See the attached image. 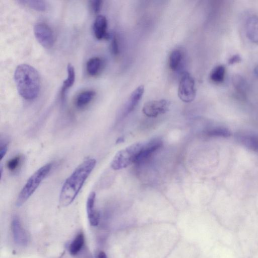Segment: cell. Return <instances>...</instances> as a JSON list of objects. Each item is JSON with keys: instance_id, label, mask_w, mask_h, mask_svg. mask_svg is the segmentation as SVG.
Listing matches in <instances>:
<instances>
[{"instance_id": "8", "label": "cell", "mask_w": 258, "mask_h": 258, "mask_svg": "<svg viewBox=\"0 0 258 258\" xmlns=\"http://www.w3.org/2000/svg\"><path fill=\"white\" fill-rule=\"evenodd\" d=\"M162 146V142L159 139H154L143 147L138 155L136 163H139L148 159L154 152L158 150Z\"/></svg>"}, {"instance_id": "15", "label": "cell", "mask_w": 258, "mask_h": 258, "mask_svg": "<svg viewBox=\"0 0 258 258\" xmlns=\"http://www.w3.org/2000/svg\"><path fill=\"white\" fill-rule=\"evenodd\" d=\"M102 64L101 59L98 57H94L90 58L86 64L87 73L92 76L97 75L100 72Z\"/></svg>"}, {"instance_id": "11", "label": "cell", "mask_w": 258, "mask_h": 258, "mask_svg": "<svg viewBox=\"0 0 258 258\" xmlns=\"http://www.w3.org/2000/svg\"><path fill=\"white\" fill-rule=\"evenodd\" d=\"M12 229L15 241L20 245H26L28 242L27 236L17 218L13 219Z\"/></svg>"}, {"instance_id": "25", "label": "cell", "mask_w": 258, "mask_h": 258, "mask_svg": "<svg viewBox=\"0 0 258 258\" xmlns=\"http://www.w3.org/2000/svg\"><path fill=\"white\" fill-rule=\"evenodd\" d=\"M8 150V146L7 144L1 143L0 147V156L1 160H2L3 157L5 156Z\"/></svg>"}, {"instance_id": "9", "label": "cell", "mask_w": 258, "mask_h": 258, "mask_svg": "<svg viewBox=\"0 0 258 258\" xmlns=\"http://www.w3.org/2000/svg\"><path fill=\"white\" fill-rule=\"evenodd\" d=\"M107 21L103 15H98L95 18L93 24V32L96 38L98 40L107 39L109 35L107 32Z\"/></svg>"}, {"instance_id": "20", "label": "cell", "mask_w": 258, "mask_h": 258, "mask_svg": "<svg viewBox=\"0 0 258 258\" xmlns=\"http://www.w3.org/2000/svg\"><path fill=\"white\" fill-rule=\"evenodd\" d=\"M19 2L38 11H44L47 8L45 2L41 0L20 1Z\"/></svg>"}, {"instance_id": "10", "label": "cell", "mask_w": 258, "mask_h": 258, "mask_svg": "<svg viewBox=\"0 0 258 258\" xmlns=\"http://www.w3.org/2000/svg\"><path fill=\"white\" fill-rule=\"evenodd\" d=\"M96 194L92 191L89 195L86 203L88 218L91 226L98 225L99 222V214L95 208Z\"/></svg>"}, {"instance_id": "26", "label": "cell", "mask_w": 258, "mask_h": 258, "mask_svg": "<svg viewBox=\"0 0 258 258\" xmlns=\"http://www.w3.org/2000/svg\"><path fill=\"white\" fill-rule=\"evenodd\" d=\"M98 258H107V257L104 252L100 251L98 254Z\"/></svg>"}, {"instance_id": "12", "label": "cell", "mask_w": 258, "mask_h": 258, "mask_svg": "<svg viewBox=\"0 0 258 258\" xmlns=\"http://www.w3.org/2000/svg\"><path fill=\"white\" fill-rule=\"evenodd\" d=\"M144 92V87L141 85L138 87L131 94L127 102L125 113L127 114L131 112L138 104Z\"/></svg>"}, {"instance_id": "22", "label": "cell", "mask_w": 258, "mask_h": 258, "mask_svg": "<svg viewBox=\"0 0 258 258\" xmlns=\"http://www.w3.org/2000/svg\"><path fill=\"white\" fill-rule=\"evenodd\" d=\"M22 162V156L17 155L10 159L7 163L8 169L12 171H16L20 166Z\"/></svg>"}, {"instance_id": "2", "label": "cell", "mask_w": 258, "mask_h": 258, "mask_svg": "<svg viewBox=\"0 0 258 258\" xmlns=\"http://www.w3.org/2000/svg\"><path fill=\"white\" fill-rule=\"evenodd\" d=\"M14 80L20 95L26 100L37 97L40 87V77L32 66L23 63L17 66L14 72Z\"/></svg>"}, {"instance_id": "21", "label": "cell", "mask_w": 258, "mask_h": 258, "mask_svg": "<svg viewBox=\"0 0 258 258\" xmlns=\"http://www.w3.org/2000/svg\"><path fill=\"white\" fill-rule=\"evenodd\" d=\"M207 135L211 137H228L230 136L229 131L224 127H216L210 130L207 132Z\"/></svg>"}, {"instance_id": "1", "label": "cell", "mask_w": 258, "mask_h": 258, "mask_svg": "<svg viewBox=\"0 0 258 258\" xmlns=\"http://www.w3.org/2000/svg\"><path fill=\"white\" fill-rule=\"evenodd\" d=\"M96 163L94 158L86 159L67 178L59 194V203L61 206H68L74 201Z\"/></svg>"}, {"instance_id": "7", "label": "cell", "mask_w": 258, "mask_h": 258, "mask_svg": "<svg viewBox=\"0 0 258 258\" xmlns=\"http://www.w3.org/2000/svg\"><path fill=\"white\" fill-rule=\"evenodd\" d=\"M169 104V101L165 99L150 101L144 104L143 112L148 117H156L166 112Z\"/></svg>"}, {"instance_id": "18", "label": "cell", "mask_w": 258, "mask_h": 258, "mask_svg": "<svg viewBox=\"0 0 258 258\" xmlns=\"http://www.w3.org/2000/svg\"><path fill=\"white\" fill-rule=\"evenodd\" d=\"M84 243V236L82 233L78 234L69 246V251L73 255H76L82 249Z\"/></svg>"}, {"instance_id": "4", "label": "cell", "mask_w": 258, "mask_h": 258, "mask_svg": "<svg viewBox=\"0 0 258 258\" xmlns=\"http://www.w3.org/2000/svg\"><path fill=\"white\" fill-rule=\"evenodd\" d=\"M143 146L142 143H135L119 151L111 162V168L115 170H118L124 168L132 163H136Z\"/></svg>"}, {"instance_id": "24", "label": "cell", "mask_w": 258, "mask_h": 258, "mask_svg": "<svg viewBox=\"0 0 258 258\" xmlns=\"http://www.w3.org/2000/svg\"><path fill=\"white\" fill-rule=\"evenodd\" d=\"M90 8L94 13H98L101 8L102 1L101 0H93L90 2Z\"/></svg>"}, {"instance_id": "19", "label": "cell", "mask_w": 258, "mask_h": 258, "mask_svg": "<svg viewBox=\"0 0 258 258\" xmlns=\"http://www.w3.org/2000/svg\"><path fill=\"white\" fill-rule=\"evenodd\" d=\"M225 68L223 66H218L215 68L210 74V79L214 82L219 83L224 79Z\"/></svg>"}, {"instance_id": "16", "label": "cell", "mask_w": 258, "mask_h": 258, "mask_svg": "<svg viewBox=\"0 0 258 258\" xmlns=\"http://www.w3.org/2000/svg\"><path fill=\"white\" fill-rule=\"evenodd\" d=\"M95 92L92 90H87L81 92L77 96L75 104L79 108H82L87 105L93 99Z\"/></svg>"}, {"instance_id": "17", "label": "cell", "mask_w": 258, "mask_h": 258, "mask_svg": "<svg viewBox=\"0 0 258 258\" xmlns=\"http://www.w3.org/2000/svg\"><path fill=\"white\" fill-rule=\"evenodd\" d=\"M182 58V54L179 50H173L169 57L168 64L170 69L173 71H176L179 67Z\"/></svg>"}, {"instance_id": "23", "label": "cell", "mask_w": 258, "mask_h": 258, "mask_svg": "<svg viewBox=\"0 0 258 258\" xmlns=\"http://www.w3.org/2000/svg\"><path fill=\"white\" fill-rule=\"evenodd\" d=\"M110 49L112 53L114 55H117L118 54L119 52L118 42V39L115 35H113L111 37Z\"/></svg>"}, {"instance_id": "3", "label": "cell", "mask_w": 258, "mask_h": 258, "mask_svg": "<svg viewBox=\"0 0 258 258\" xmlns=\"http://www.w3.org/2000/svg\"><path fill=\"white\" fill-rule=\"evenodd\" d=\"M52 166V163H48L40 167L29 177L18 196L17 206H21L29 199L50 172Z\"/></svg>"}, {"instance_id": "13", "label": "cell", "mask_w": 258, "mask_h": 258, "mask_svg": "<svg viewBox=\"0 0 258 258\" xmlns=\"http://www.w3.org/2000/svg\"><path fill=\"white\" fill-rule=\"evenodd\" d=\"M238 141L244 147L253 151L258 152V137L251 135H239Z\"/></svg>"}, {"instance_id": "14", "label": "cell", "mask_w": 258, "mask_h": 258, "mask_svg": "<svg viewBox=\"0 0 258 258\" xmlns=\"http://www.w3.org/2000/svg\"><path fill=\"white\" fill-rule=\"evenodd\" d=\"M67 78L63 81L61 90V96L62 98H64L66 92L71 87L75 81V71L73 66L69 63L67 66Z\"/></svg>"}, {"instance_id": "5", "label": "cell", "mask_w": 258, "mask_h": 258, "mask_svg": "<svg viewBox=\"0 0 258 258\" xmlns=\"http://www.w3.org/2000/svg\"><path fill=\"white\" fill-rule=\"evenodd\" d=\"M195 80L188 72L183 73L181 76L178 89V95L184 102H191L196 97Z\"/></svg>"}, {"instance_id": "6", "label": "cell", "mask_w": 258, "mask_h": 258, "mask_svg": "<svg viewBox=\"0 0 258 258\" xmlns=\"http://www.w3.org/2000/svg\"><path fill=\"white\" fill-rule=\"evenodd\" d=\"M34 35L39 43L46 48L52 46L54 37L52 30L46 24L40 22L36 24L33 29Z\"/></svg>"}]
</instances>
